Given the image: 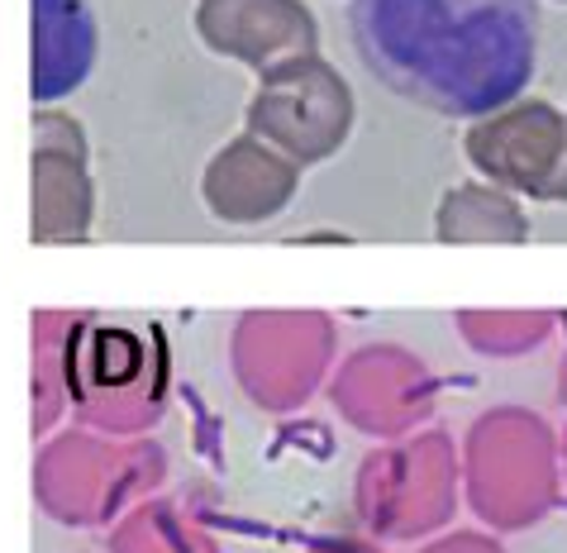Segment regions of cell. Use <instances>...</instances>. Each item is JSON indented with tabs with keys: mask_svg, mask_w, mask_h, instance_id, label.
<instances>
[{
	"mask_svg": "<svg viewBox=\"0 0 567 553\" xmlns=\"http://www.w3.org/2000/svg\"><path fill=\"white\" fill-rule=\"evenodd\" d=\"M91 234V177L76 120L34 115V244H82Z\"/></svg>",
	"mask_w": 567,
	"mask_h": 553,
	"instance_id": "5",
	"label": "cell"
},
{
	"mask_svg": "<svg viewBox=\"0 0 567 553\" xmlns=\"http://www.w3.org/2000/svg\"><path fill=\"white\" fill-rule=\"evenodd\" d=\"M434 229L444 244H525L529 219L501 186L467 182L444 196Z\"/></svg>",
	"mask_w": 567,
	"mask_h": 553,
	"instance_id": "7",
	"label": "cell"
},
{
	"mask_svg": "<svg viewBox=\"0 0 567 553\" xmlns=\"http://www.w3.org/2000/svg\"><path fill=\"white\" fill-rule=\"evenodd\" d=\"M296 182H301V167L291 157H281L272 144L244 134L210 157L200 196H206L210 215L225 219V225H262V219L287 211Z\"/></svg>",
	"mask_w": 567,
	"mask_h": 553,
	"instance_id": "6",
	"label": "cell"
},
{
	"mask_svg": "<svg viewBox=\"0 0 567 553\" xmlns=\"http://www.w3.org/2000/svg\"><path fill=\"white\" fill-rule=\"evenodd\" d=\"M362 62L391 91L444 115L519 96L539 53L534 0H353Z\"/></svg>",
	"mask_w": 567,
	"mask_h": 553,
	"instance_id": "1",
	"label": "cell"
},
{
	"mask_svg": "<svg viewBox=\"0 0 567 553\" xmlns=\"http://www.w3.org/2000/svg\"><path fill=\"white\" fill-rule=\"evenodd\" d=\"M472 167L492 186L567 196V120L544 101H519L477 120L463 139Z\"/></svg>",
	"mask_w": 567,
	"mask_h": 553,
	"instance_id": "3",
	"label": "cell"
},
{
	"mask_svg": "<svg viewBox=\"0 0 567 553\" xmlns=\"http://www.w3.org/2000/svg\"><path fill=\"white\" fill-rule=\"evenodd\" d=\"M196 29L215 53L239 58L258 72L310 58L320 39L301 0H200Z\"/></svg>",
	"mask_w": 567,
	"mask_h": 553,
	"instance_id": "4",
	"label": "cell"
},
{
	"mask_svg": "<svg viewBox=\"0 0 567 553\" xmlns=\"http://www.w3.org/2000/svg\"><path fill=\"white\" fill-rule=\"evenodd\" d=\"M353 130V91L324 58H296L262 72L258 96L248 101V134L272 144L296 167L324 163Z\"/></svg>",
	"mask_w": 567,
	"mask_h": 553,
	"instance_id": "2",
	"label": "cell"
}]
</instances>
